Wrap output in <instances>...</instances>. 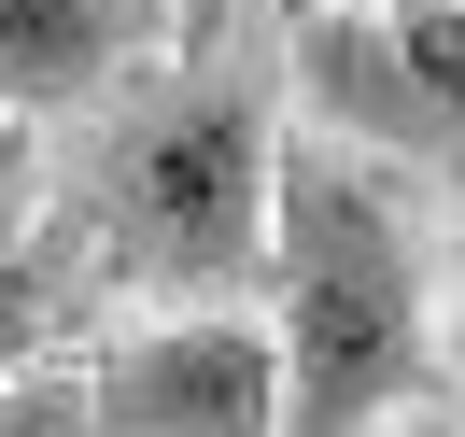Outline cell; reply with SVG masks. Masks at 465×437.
<instances>
[{"label":"cell","instance_id":"6da1fadb","mask_svg":"<svg viewBox=\"0 0 465 437\" xmlns=\"http://www.w3.org/2000/svg\"><path fill=\"white\" fill-rule=\"evenodd\" d=\"M451 296L423 268L409 198L367 155L282 127V198H268V367H282V437H395L409 409L451 395L437 353Z\"/></svg>","mask_w":465,"mask_h":437},{"label":"cell","instance_id":"7a4b0ae2","mask_svg":"<svg viewBox=\"0 0 465 437\" xmlns=\"http://www.w3.org/2000/svg\"><path fill=\"white\" fill-rule=\"evenodd\" d=\"M268 198H282V127L254 85L198 71V85L142 99L99 142V170L71 184L99 283H155V296H240L268 283Z\"/></svg>","mask_w":465,"mask_h":437},{"label":"cell","instance_id":"3957f363","mask_svg":"<svg viewBox=\"0 0 465 437\" xmlns=\"http://www.w3.org/2000/svg\"><path fill=\"white\" fill-rule=\"evenodd\" d=\"M0 437H282V367H268V324L183 311L57 381H15Z\"/></svg>","mask_w":465,"mask_h":437},{"label":"cell","instance_id":"277c9868","mask_svg":"<svg viewBox=\"0 0 465 437\" xmlns=\"http://www.w3.org/2000/svg\"><path fill=\"white\" fill-rule=\"evenodd\" d=\"M296 114L367 170H465V0L296 15Z\"/></svg>","mask_w":465,"mask_h":437},{"label":"cell","instance_id":"5b68a950","mask_svg":"<svg viewBox=\"0 0 465 437\" xmlns=\"http://www.w3.org/2000/svg\"><path fill=\"white\" fill-rule=\"evenodd\" d=\"M170 29L155 0H0V114H71L142 43Z\"/></svg>","mask_w":465,"mask_h":437},{"label":"cell","instance_id":"8992f818","mask_svg":"<svg viewBox=\"0 0 465 437\" xmlns=\"http://www.w3.org/2000/svg\"><path fill=\"white\" fill-rule=\"evenodd\" d=\"M155 15H170V43H183V57H198V43H212V29H226L240 0H155Z\"/></svg>","mask_w":465,"mask_h":437},{"label":"cell","instance_id":"52a82bcc","mask_svg":"<svg viewBox=\"0 0 465 437\" xmlns=\"http://www.w3.org/2000/svg\"><path fill=\"white\" fill-rule=\"evenodd\" d=\"M437 353H451V409H465V240H451V324H437Z\"/></svg>","mask_w":465,"mask_h":437},{"label":"cell","instance_id":"ba28073f","mask_svg":"<svg viewBox=\"0 0 465 437\" xmlns=\"http://www.w3.org/2000/svg\"><path fill=\"white\" fill-rule=\"evenodd\" d=\"M0 184H15V114H0Z\"/></svg>","mask_w":465,"mask_h":437},{"label":"cell","instance_id":"9c48e42d","mask_svg":"<svg viewBox=\"0 0 465 437\" xmlns=\"http://www.w3.org/2000/svg\"><path fill=\"white\" fill-rule=\"evenodd\" d=\"M296 15H352V0H296Z\"/></svg>","mask_w":465,"mask_h":437},{"label":"cell","instance_id":"30bf717a","mask_svg":"<svg viewBox=\"0 0 465 437\" xmlns=\"http://www.w3.org/2000/svg\"><path fill=\"white\" fill-rule=\"evenodd\" d=\"M0 240H15V184H0Z\"/></svg>","mask_w":465,"mask_h":437}]
</instances>
